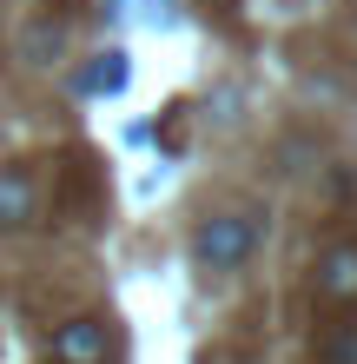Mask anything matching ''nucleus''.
Here are the masks:
<instances>
[{"mask_svg":"<svg viewBox=\"0 0 357 364\" xmlns=\"http://www.w3.org/2000/svg\"><path fill=\"white\" fill-rule=\"evenodd\" d=\"M119 87H126V53H99L79 73V93H119Z\"/></svg>","mask_w":357,"mask_h":364,"instance_id":"39448f33","label":"nucleus"},{"mask_svg":"<svg viewBox=\"0 0 357 364\" xmlns=\"http://www.w3.org/2000/svg\"><path fill=\"white\" fill-rule=\"evenodd\" d=\"M27 53H33V60H47V53H60V27H47V20H40V27L27 33Z\"/></svg>","mask_w":357,"mask_h":364,"instance_id":"0eeeda50","label":"nucleus"},{"mask_svg":"<svg viewBox=\"0 0 357 364\" xmlns=\"http://www.w3.org/2000/svg\"><path fill=\"white\" fill-rule=\"evenodd\" d=\"M311 285L331 305H357V245H324L318 265H311Z\"/></svg>","mask_w":357,"mask_h":364,"instance_id":"f03ea898","label":"nucleus"},{"mask_svg":"<svg viewBox=\"0 0 357 364\" xmlns=\"http://www.w3.org/2000/svg\"><path fill=\"white\" fill-rule=\"evenodd\" d=\"M251 245H258V219H251V212H212V219L192 232V259L205 272H238L251 259Z\"/></svg>","mask_w":357,"mask_h":364,"instance_id":"f257e3e1","label":"nucleus"},{"mask_svg":"<svg viewBox=\"0 0 357 364\" xmlns=\"http://www.w3.org/2000/svg\"><path fill=\"white\" fill-rule=\"evenodd\" d=\"M33 212H40V192H33V179L20 173V166H0V225H33Z\"/></svg>","mask_w":357,"mask_h":364,"instance_id":"20e7f679","label":"nucleus"},{"mask_svg":"<svg viewBox=\"0 0 357 364\" xmlns=\"http://www.w3.org/2000/svg\"><path fill=\"white\" fill-rule=\"evenodd\" d=\"M53 358L60 364H106V325L99 318H67L53 331Z\"/></svg>","mask_w":357,"mask_h":364,"instance_id":"7ed1b4c3","label":"nucleus"},{"mask_svg":"<svg viewBox=\"0 0 357 364\" xmlns=\"http://www.w3.org/2000/svg\"><path fill=\"white\" fill-rule=\"evenodd\" d=\"M318 364H357V325H331L318 338Z\"/></svg>","mask_w":357,"mask_h":364,"instance_id":"423d86ee","label":"nucleus"}]
</instances>
